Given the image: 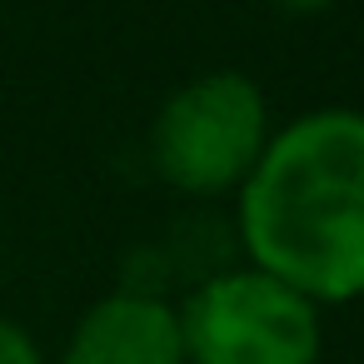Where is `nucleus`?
<instances>
[{
  "label": "nucleus",
  "instance_id": "1",
  "mask_svg": "<svg viewBox=\"0 0 364 364\" xmlns=\"http://www.w3.org/2000/svg\"><path fill=\"white\" fill-rule=\"evenodd\" d=\"M235 235L255 269L304 299H364V110L324 105L269 130L240 185Z\"/></svg>",
  "mask_w": 364,
  "mask_h": 364
},
{
  "label": "nucleus",
  "instance_id": "2",
  "mask_svg": "<svg viewBox=\"0 0 364 364\" xmlns=\"http://www.w3.org/2000/svg\"><path fill=\"white\" fill-rule=\"evenodd\" d=\"M185 364H319V304L284 279L240 264L205 274L175 309Z\"/></svg>",
  "mask_w": 364,
  "mask_h": 364
},
{
  "label": "nucleus",
  "instance_id": "3",
  "mask_svg": "<svg viewBox=\"0 0 364 364\" xmlns=\"http://www.w3.org/2000/svg\"><path fill=\"white\" fill-rule=\"evenodd\" d=\"M269 140V105L240 70L185 80L150 125V165L180 195L240 190Z\"/></svg>",
  "mask_w": 364,
  "mask_h": 364
},
{
  "label": "nucleus",
  "instance_id": "4",
  "mask_svg": "<svg viewBox=\"0 0 364 364\" xmlns=\"http://www.w3.org/2000/svg\"><path fill=\"white\" fill-rule=\"evenodd\" d=\"M60 364H185L180 314L165 294L125 284L75 319Z\"/></svg>",
  "mask_w": 364,
  "mask_h": 364
},
{
  "label": "nucleus",
  "instance_id": "5",
  "mask_svg": "<svg viewBox=\"0 0 364 364\" xmlns=\"http://www.w3.org/2000/svg\"><path fill=\"white\" fill-rule=\"evenodd\" d=\"M0 364H46V354L31 339V329L6 319V314H0Z\"/></svg>",
  "mask_w": 364,
  "mask_h": 364
},
{
  "label": "nucleus",
  "instance_id": "6",
  "mask_svg": "<svg viewBox=\"0 0 364 364\" xmlns=\"http://www.w3.org/2000/svg\"><path fill=\"white\" fill-rule=\"evenodd\" d=\"M274 11H284V16H324L334 0H269Z\"/></svg>",
  "mask_w": 364,
  "mask_h": 364
}]
</instances>
